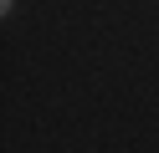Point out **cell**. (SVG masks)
Segmentation results:
<instances>
[{"label":"cell","mask_w":159,"mask_h":153,"mask_svg":"<svg viewBox=\"0 0 159 153\" xmlns=\"http://www.w3.org/2000/svg\"><path fill=\"white\" fill-rule=\"evenodd\" d=\"M0 10H5V15H11V10H16V0H0Z\"/></svg>","instance_id":"cell-1"}]
</instances>
